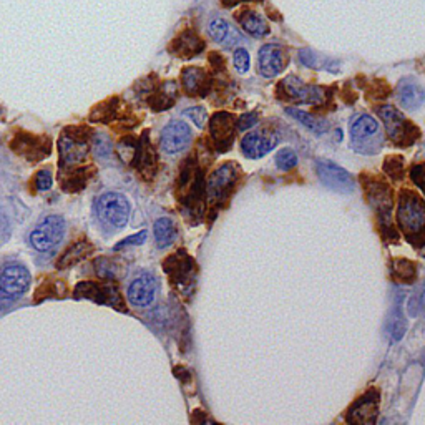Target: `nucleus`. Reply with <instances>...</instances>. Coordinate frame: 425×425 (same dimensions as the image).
I'll return each instance as SVG.
<instances>
[{
    "instance_id": "f257e3e1",
    "label": "nucleus",
    "mask_w": 425,
    "mask_h": 425,
    "mask_svg": "<svg viewBox=\"0 0 425 425\" xmlns=\"http://www.w3.org/2000/svg\"><path fill=\"white\" fill-rule=\"evenodd\" d=\"M397 221L409 240L425 238V202L415 191H400Z\"/></svg>"
},
{
    "instance_id": "f03ea898",
    "label": "nucleus",
    "mask_w": 425,
    "mask_h": 425,
    "mask_svg": "<svg viewBox=\"0 0 425 425\" xmlns=\"http://www.w3.org/2000/svg\"><path fill=\"white\" fill-rule=\"evenodd\" d=\"M377 113H379L382 122H384L385 132H388L390 141H392L395 146H410L420 136L419 128L415 127L414 123H410L407 118L404 117V113L395 107L385 105V107L377 108Z\"/></svg>"
},
{
    "instance_id": "7ed1b4c3",
    "label": "nucleus",
    "mask_w": 425,
    "mask_h": 425,
    "mask_svg": "<svg viewBox=\"0 0 425 425\" xmlns=\"http://www.w3.org/2000/svg\"><path fill=\"white\" fill-rule=\"evenodd\" d=\"M351 145L362 155H374L380 150L382 135L379 123L371 115H359L349 125Z\"/></svg>"
},
{
    "instance_id": "20e7f679",
    "label": "nucleus",
    "mask_w": 425,
    "mask_h": 425,
    "mask_svg": "<svg viewBox=\"0 0 425 425\" xmlns=\"http://www.w3.org/2000/svg\"><path fill=\"white\" fill-rule=\"evenodd\" d=\"M130 203L122 193H105L98 198L97 214L100 221L112 228H123L130 219Z\"/></svg>"
},
{
    "instance_id": "39448f33",
    "label": "nucleus",
    "mask_w": 425,
    "mask_h": 425,
    "mask_svg": "<svg viewBox=\"0 0 425 425\" xmlns=\"http://www.w3.org/2000/svg\"><path fill=\"white\" fill-rule=\"evenodd\" d=\"M30 273L18 262H7L0 269V299L16 301L27 293Z\"/></svg>"
},
{
    "instance_id": "423d86ee",
    "label": "nucleus",
    "mask_w": 425,
    "mask_h": 425,
    "mask_svg": "<svg viewBox=\"0 0 425 425\" xmlns=\"http://www.w3.org/2000/svg\"><path fill=\"white\" fill-rule=\"evenodd\" d=\"M65 219L57 214H50L33 229L30 243L37 251H49L64 240Z\"/></svg>"
},
{
    "instance_id": "0eeeda50",
    "label": "nucleus",
    "mask_w": 425,
    "mask_h": 425,
    "mask_svg": "<svg viewBox=\"0 0 425 425\" xmlns=\"http://www.w3.org/2000/svg\"><path fill=\"white\" fill-rule=\"evenodd\" d=\"M316 171L319 180L329 190L337 191V193H352L356 188L354 178H352L349 171L344 170L342 166H339L331 160H318Z\"/></svg>"
},
{
    "instance_id": "6e6552de",
    "label": "nucleus",
    "mask_w": 425,
    "mask_h": 425,
    "mask_svg": "<svg viewBox=\"0 0 425 425\" xmlns=\"http://www.w3.org/2000/svg\"><path fill=\"white\" fill-rule=\"evenodd\" d=\"M240 170L235 163H224L223 166L214 171L209 176L206 185V197L211 203H219L231 193L233 186H235Z\"/></svg>"
},
{
    "instance_id": "1a4fd4ad",
    "label": "nucleus",
    "mask_w": 425,
    "mask_h": 425,
    "mask_svg": "<svg viewBox=\"0 0 425 425\" xmlns=\"http://www.w3.org/2000/svg\"><path fill=\"white\" fill-rule=\"evenodd\" d=\"M193 135H191V128L186 125L185 122L175 120L168 123L161 132L160 145L161 150L168 155H175V153L183 151L185 148L190 146Z\"/></svg>"
},
{
    "instance_id": "9d476101",
    "label": "nucleus",
    "mask_w": 425,
    "mask_h": 425,
    "mask_svg": "<svg viewBox=\"0 0 425 425\" xmlns=\"http://www.w3.org/2000/svg\"><path fill=\"white\" fill-rule=\"evenodd\" d=\"M279 88L284 90L286 97L293 98L299 103L309 105H321L324 102V90L321 87H313V85H305L303 80L298 76H288L281 82Z\"/></svg>"
},
{
    "instance_id": "9b49d317",
    "label": "nucleus",
    "mask_w": 425,
    "mask_h": 425,
    "mask_svg": "<svg viewBox=\"0 0 425 425\" xmlns=\"http://www.w3.org/2000/svg\"><path fill=\"white\" fill-rule=\"evenodd\" d=\"M209 132H211V136L214 143H216L219 153L229 150V146L235 141V117L228 112L214 113L211 120H209Z\"/></svg>"
},
{
    "instance_id": "f8f14e48",
    "label": "nucleus",
    "mask_w": 425,
    "mask_h": 425,
    "mask_svg": "<svg viewBox=\"0 0 425 425\" xmlns=\"http://www.w3.org/2000/svg\"><path fill=\"white\" fill-rule=\"evenodd\" d=\"M279 136L273 132L260 130L248 133L241 141V150L250 160H257L267 155L273 148L278 145Z\"/></svg>"
},
{
    "instance_id": "ddd939ff",
    "label": "nucleus",
    "mask_w": 425,
    "mask_h": 425,
    "mask_svg": "<svg viewBox=\"0 0 425 425\" xmlns=\"http://www.w3.org/2000/svg\"><path fill=\"white\" fill-rule=\"evenodd\" d=\"M364 190L367 194V202L371 203V206L379 213L382 221H388L394 206L392 190L389 188V185L372 180L367 183V186H364Z\"/></svg>"
},
{
    "instance_id": "4468645a",
    "label": "nucleus",
    "mask_w": 425,
    "mask_h": 425,
    "mask_svg": "<svg viewBox=\"0 0 425 425\" xmlns=\"http://www.w3.org/2000/svg\"><path fill=\"white\" fill-rule=\"evenodd\" d=\"M286 64H288V57L278 45H264L257 54V69L266 78L279 75L284 70Z\"/></svg>"
},
{
    "instance_id": "2eb2a0df",
    "label": "nucleus",
    "mask_w": 425,
    "mask_h": 425,
    "mask_svg": "<svg viewBox=\"0 0 425 425\" xmlns=\"http://www.w3.org/2000/svg\"><path fill=\"white\" fill-rule=\"evenodd\" d=\"M377 412H379V394L375 390H369L352 405L349 414H347V422L374 424Z\"/></svg>"
},
{
    "instance_id": "dca6fc26",
    "label": "nucleus",
    "mask_w": 425,
    "mask_h": 425,
    "mask_svg": "<svg viewBox=\"0 0 425 425\" xmlns=\"http://www.w3.org/2000/svg\"><path fill=\"white\" fill-rule=\"evenodd\" d=\"M128 301L136 308H146L155 301L156 279L151 274H143L136 278L128 288Z\"/></svg>"
},
{
    "instance_id": "f3484780",
    "label": "nucleus",
    "mask_w": 425,
    "mask_h": 425,
    "mask_svg": "<svg viewBox=\"0 0 425 425\" xmlns=\"http://www.w3.org/2000/svg\"><path fill=\"white\" fill-rule=\"evenodd\" d=\"M87 153L88 146L83 138H80V135H71V133L66 132L64 133V136L60 140V156L64 163H78V161L85 160Z\"/></svg>"
},
{
    "instance_id": "a211bd4d",
    "label": "nucleus",
    "mask_w": 425,
    "mask_h": 425,
    "mask_svg": "<svg viewBox=\"0 0 425 425\" xmlns=\"http://www.w3.org/2000/svg\"><path fill=\"white\" fill-rule=\"evenodd\" d=\"M181 82H183L185 92L191 97H206L209 90V78L208 74L199 66H188L181 74Z\"/></svg>"
},
{
    "instance_id": "6ab92c4d",
    "label": "nucleus",
    "mask_w": 425,
    "mask_h": 425,
    "mask_svg": "<svg viewBox=\"0 0 425 425\" xmlns=\"http://www.w3.org/2000/svg\"><path fill=\"white\" fill-rule=\"evenodd\" d=\"M165 271H168L171 279L176 281V283L185 284L186 281H191V278H193L194 261L185 251H178V255L171 256L165 262Z\"/></svg>"
},
{
    "instance_id": "aec40b11",
    "label": "nucleus",
    "mask_w": 425,
    "mask_h": 425,
    "mask_svg": "<svg viewBox=\"0 0 425 425\" xmlns=\"http://www.w3.org/2000/svg\"><path fill=\"white\" fill-rule=\"evenodd\" d=\"M12 150H16L18 155L25 156V158L30 161H35L42 158V156L49 155L50 148L49 145L42 146V138L23 133V135H18L16 140L12 141Z\"/></svg>"
},
{
    "instance_id": "412c9836",
    "label": "nucleus",
    "mask_w": 425,
    "mask_h": 425,
    "mask_svg": "<svg viewBox=\"0 0 425 425\" xmlns=\"http://www.w3.org/2000/svg\"><path fill=\"white\" fill-rule=\"evenodd\" d=\"M397 98L404 108L415 110L425 102V88L412 78H404L397 87Z\"/></svg>"
},
{
    "instance_id": "4be33fe9",
    "label": "nucleus",
    "mask_w": 425,
    "mask_h": 425,
    "mask_svg": "<svg viewBox=\"0 0 425 425\" xmlns=\"http://www.w3.org/2000/svg\"><path fill=\"white\" fill-rule=\"evenodd\" d=\"M208 35L218 44L231 47L241 40V35L224 18H214L208 25Z\"/></svg>"
},
{
    "instance_id": "5701e85b",
    "label": "nucleus",
    "mask_w": 425,
    "mask_h": 425,
    "mask_svg": "<svg viewBox=\"0 0 425 425\" xmlns=\"http://www.w3.org/2000/svg\"><path fill=\"white\" fill-rule=\"evenodd\" d=\"M171 49L178 57H183V59H191V57L198 55L199 52H203L204 44L203 40L199 38L197 33L186 30L181 33V35L176 38L171 45Z\"/></svg>"
},
{
    "instance_id": "b1692460",
    "label": "nucleus",
    "mask_w": 425,
    "mask_h": 425,
    "mask_svg": "<svg viewBox=\"0 0 425 425\" xmlns=\"http://www.w3.org/2000/svg\"><path fill=\"white\" fill-rule=\"evenodd\" d=\"M238 21H240V23H241L243 30L256 38L264 37V35H267V32H269V27H267L264 18H262L261 16H257V13L252 11L241 12V16L238 17Z\"/></svg>"
},
{
    "instance_id": "393cba45",
    "label": "nucleus",
    "mask_w": 425,
    "mask_h": 425,
    "mask_svg": "<svg viewBox=\"0 0 425 425\" xmlns=\"http://www.w3.org/2000/svg\"><path fill=\"white\" fill-rule=\"evenodd\" d=\"M176 93H178V87L175 82H165L161 87L153 93L150 98L151 107L155 110H166L175 103Z\"/></svg>"
},
{
    "instance_id": "a878e982",
    "label": "nucleus",
    "mask_w": 425,
    "mask_h": 425,
    "mask_svg": "<svg viewBox=\"0 0 425 425\" xmlns=\"http://www.w3.org/2000/svg\"><path fill=\"white\" fill-rule=\"evenodd\" d=\"M153 231H155L156 245L160 248H168L176 240V228L170 218L156 219Z\"/></svg>"
},
{
    "instance_id": "bb28decb",
    "label": "nucleus",
    "mask_w": 425,
    "mask_h": 425,
    "mask_svg": "<svg viewBox=\"0 0 425 425\" xmlns=\"http://www.w3.org/2000/svg\"><path fill=\"white\" fill-rule=\"evenodd\" d=\"M286 113L291 115V117H294L296 120H298L299 123H303L305 128H309V130H313L316 135H322V133H326L329 128L326 122L318 120V118H314L313 115L305 113L299 108H286Z\"/></svg>"
},
{
    "instance_id": "cd10ccee",
    "label": "nucleus",
    "mask_w": 425,
    "mask_h": 425,
    "mask_svg": "<svg viewBox=\"0 0 425 425\" xmlns=\"http://www.w3.org/2000/svg\"><path fill=\"white\" fill-rule=\"evenodd\" d=\"M392 274L397 281L402 283H414L417 278V267L409 260H395L392 262Z\"/></svg>"
},
{
    "instance_id": "c85d7f7f",
    "label": "nucleus",
    "mask_w": 425,
    "mask_h": 425,
    "mask_svg": "<svg viewBox=\"0 0 425 425\" xmlns=\"http://www.w3.org/2000/svg\"><path fill=\"white\" fill-rule=\"evenodd\" d=\"M92 251V246L87 245V243H78V245L71 248L69 252H65L64 257L59 261V267L60 269H64V267H70L78 262L80 260H83L85 256L88 255V252Z\"/></svg>"
},
{
    "instance_id": "c756f323",
    "label": "nucleus",
    "mask_w": 425,
    "mask_h": 425,
    "mask_svg": "<svg viewBox=\"0 0 425 425\" xmlns=\"http://www.w3.org/2000/svg\"><path fill=\"white\" fill-rule=\"evenodd\" d=\"M276 166L283 171H289L293 170L296 165H298V155L291 150V148H283L278 155H276Z\"/></svg>"
},
{
    "instance_id": "7c9ffc66",
    "label": "nucleus",
    "mask_w": 425,
    "mask_h": 425,
    "mask_svg": "<svg viewBox=\"0 0 425 425\" xmlns=\"http://www.w3.org/2000/svg\"><path fill=\"white\" fill-rule=\"evenodd\" d=\"M384 171L388 173L394 181H400L404 178V161L400 156H389L384 163Z\"/></svg>"
},
{
    "instance_id": "2f4dec72",
    "label": "nucleus",
    "mask_w": 425,
    "mask_h": 425,
    "mask_svg": "<svg viewBox=\"0 0 425 425\" xmlns=\"http://www.w3.org/2000/svg\"><path fill=\"white\" fill-rule=\"evenodd\" d=\"M409 314L410 316H419L425 313V284L420 286V289L415 291V294L409 301Z\"/></svg>"
},
{
    "instance_id": "473e14b6",
    "label": "nucleus",
    "mask_w": 425,
    "mask_h": 425,
    "mask_svg": "<svg viewBox=\"0 0 425 425\" xmlns=\"http://www.w3.org/2000/svg\"><path fill=\"white\" fill-rule=\"evenodd\" d=\"M93 153L98 156V158H108L112 155V143H110L108 136L105 135H97L93 140Z\"/></svg>"
},
{
    "instance_id": "72a5a7b5",
    "label": "nucleus",
    "mask_w": 425,
    "mask_h": 425,
    "mask_svg": "<svg viewBox=\"0 0 425 425\" xmlns=\"http://www.w3.org/2000/svg\"><path fill=\"white\" fill-rule=\"evenodd\" d=\"M299 60L303 62L305 66H314V69H329V66H327L329 62L321 59V57L316 55V54H313V52L303 50L299 54Z\"/></svg>"
},
{
    "instance_id": "f704fd0d",
    "label": "nucleus",
    "mask_w": 425,
    "mask_h": 425,
    "mask_svg": "<svg viewBox=\"0 0 425 425\" xmlns=\"http://www.w3.org/2000/svg\"><path fill=\"white\" fill-rule=\"evenodd\" d=\"M183 115H185V117L191 118V120L194 122V125H197L198 128H203L204 125H206L208 113H206V110H204L203 107H193V108H188V110H185Z\"/></svg>"
},
{
    "instance_id": "c9c22d12",
    "label": "nucleus",
    "mask_w": 425,
    "mask_h": 425,
    "mask_svg": "<svg viewBox=\"0 0 425 425\" xmlns=\"http://www.w3.org/2000/svg\"><path fill=\"white\" fill-rule=\"evenodd\" d=\"M233 62H235L236 70L240 71V74H246V71L250 70V64H251L250 52L246 49H238L235 52V57H233Z\"/></svg>"
},
{
    "instance_id": "e433bc0d",
    "label": "nucleus",
    "mask_w": 425,
    "mask_h": 425,
    "mask_svg": "<svg viewBox=\"0 0 425 425\" xmlns=\"http://www.w3.org/2000/svg\"><path fill=\"white\" fill-rule=\"evenodd\" d=\"M52 175H50V171H47V170H40L37 173V176H35V186H37V190L38 191H47V190H50L52 188Z\"/></svg>"
},
{
    "instance_id": "4c0bfd02",
    "label": "nucleus",
    "mask_w": 425,
    "mask_h": 425,
    "mask_svg": "<svg viewBox=\"0 0 425 425\" xmlns=\"http://www.w3.org/2000/svg\"><path fill=\"white\" fill-rule=\"evenodd\" d=\"M410 176H412L414 183L425 193V163L415 165L414 168L410 170Z\"/></svg>"
},
{
    "instance_id": "58836bf2",
    "label": "nucleus",
    "mask_w": 425,
    "mask_h": 425,
    "mask_svg": "<svg viewBox=\"0 0 425 425\" xmlns=\"http://www.w3.org/2000/svg\"><path fill=\"white\" fill-rule=\"evenodd\" d=\"M146 236H148L146 231H140L135 236H128L127 240L120 241L117 246H115V251H118V250H120V248H125L128 245H143V243H145V240H146Z\"/></svg>"
},
{
    "instance_id": "ea45409f",
    "label": "nucleus",
    "mask_w": 425,
    "mask_h": 425,
    "mask_svg": "<svg viewBox=\"0 0 425 425\" xmlns=\"http://www.w3.org/2000/svg\"><path fill=\"white\" fill-rule=\"evenodd\" d=\"M257 123V113H248V115H243L241 117V120H238V128H240V130H250V128L252 127V125H256Z\"/></svg>"
},
{
    "instance_id": "a19ab883",
    "label": "nucleus",
    "mask_w": 425,
    "mask_h": 425,
    "mask_svg": "<svg viewBox=\"0 0 425 425\" xmlns=\"http://www.w3.org/2000/svg\"><path fill=\"white\" fill-rule=\"evenodd\" d=\"M238 2H250V0H223V4L226 7H233V6H236Z\"/></svg>"
},
{
    "instance_id": "79ce46f5",
    "label": "nucleus",
    "mask_w": 425,
    "mask_h": 425,
    "mask_svg": "<svg viewBox=\"0 0 425 425\" xmlns=\"http://www.w3.org/2000/svg\"><path fill=\"white\" fill-rule=\"evenodd\" d=\"M420 252H422V256L425 257V238H424V241H422V245H420Z\"/></svg>"
}]
</instances>
